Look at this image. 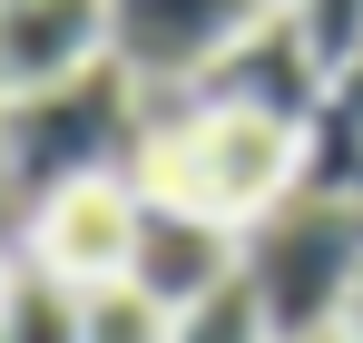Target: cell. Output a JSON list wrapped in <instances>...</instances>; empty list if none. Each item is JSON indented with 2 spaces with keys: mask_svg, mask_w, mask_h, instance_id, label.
Here are the masks:
<instances>
[{
  "mask_svg": "<svg viewBox=\"0 0 363 343\" xmlns=\"http://www.w3.org/2000/svg\"><path fill=\"white\" fill-rule=\"evenodd\" d=\"M138 196L216 216V226H255L295 196V128L255 108H216L196 89H147V147H138Z\"/></svg>",
  "mask_w": 363,
  "mask_h": 343,
  "instance_id": "1",
  "label": "cell"
},
{
  "mask_svg": "<svg viewBox=\"0 0 363 343\" xmlns=\"http://www.w3.org/2000/svg\"><path fill=\"white\" fill-rule=\"evenodd\" d=\"M0 147H10V216L50 206L89 176H138L147 147V89L118 59H89L79 79H50L30 99H0Z\"/></svg>",
  "mask_w": 363,
  "mask_h": 343,
  "instance_id": "2",
  "label": "cell"
},
{
  "mask_svg": "<svg viewBox=\"0 0 363 343\" xmlns=\"http://www.w3.org/2000/svg\"><path fill=\"white\" fill-rule=\"evenodd\" d=\"M363 275V196H314L295 186L275 216L245 226V294L275 343H334Z\"/></svg>",
  "mask_w": 363,
  "mask_h": 343,
  "instance_id": "3",
  "label": "cell"
},
{
  "mask_svg": "<svg viewBox=\"0 0 363 343\" xmlns=\"http://www.w3.org/2000/svg\"><path fill=\"white\" fill-rule=\"evenodd\" d=\"M265 20V0H108V59L138 89H196Z\"/></svg>",
  "mask_w": 363,
  "mask_h": 343,
  "instance_id": "4",
  "label": "cell"
},
{
  "mask_svg": "<svg viewBox=\"0 0 363 343\" xmlns=\"http://www.w3.org/2000/svg\"><path fill=\"white\" fill-rule=\"evenodd\" d=\"M138 176H89V186H60L50 206H30L20 216V255L30 265H50L60 285L99 294L128 275V245H138Z\"/></svg>",
  "mask_w": 363,
  "mask_h": 343,
  "instance_id": "5",
  "label": "cell"
},
{
  "mask_svg": "<svg viewBox=\"0 0 363 343\" xmlns=\"http://www.w3.org/2000/svg\"><path fill=\"white\" fill-rule=\"evenodd\" d=\"M245 275V235L216 216H186V206H138V245H128V285L157 294L167 314H196L206 294H226Z\"/></svg>",
  "mask_w": 363,
  "mask_h": 343,
  "instance_id": "6",
  "label": "cell"
},
{
  "mask_svg": "<svg viewBox=\"0 0 363 343\" xmlns=\"http://www.w3.org/2000/svg\"><path fill=\"white\" fill-rule=\"evenodd\" d=\"M324 79H334V69L304 50V30L285 20V10H265L236 50L196 79V99H216V108H255V118H275V128H295V137H304V118H314V99H324Z\"/></svg>",
  "mask_w": 363,
  "mask_h": 343,
  "instance_id": "7",
  "label": "cell"
},
{
  "mask_svg": "<svg viewBox=\"0 0 363 343\" xmlns=\"http://www.w3.org/2000/svg\"><path fill=\"white\" fill-rule=\"evenodd\" d=\"M108 59V0H0V99H30Z\"/></svg>",
  "mask_w": 363,
  "mask_h": 343,
  "instance_id": "8",
  "label": "cell"
},
{
  "mask_svg": "<svg viewBox=\"0 0 363 343\" xmlns=\"http://www.w3.org/2000/svg\"><path fill=\"white\" fill-rule=\"evenodd\" d=\"M295 186L314 196H363V59L324 79V99L295 137Z\"/></svg>",
  "mask_w": 363,
  "mask_h": 343,
  "instance_id": "9",
  "label": "cell"
},
{
  "mask_svg": "<svg viewBox=\"0 0 363 343\" xmlns=\"http://www.w3.org/2000/svg\"><path fill=\"white\" fill-rule=\"evenodd\" d=\"M79 314H89L79 285H60L30 255H10V275H0V343H79Z\"/></svg>",
  "mask_w": 363,
  "mask_h": 343,
  "instance_id": "10",
  "label": "cell"
},
{
  "mask_svg": "<svg viewBox=\"0 0 363 343\" xmlns=\"http://www.w3.org/2000/svg\"><path fill=\"white\" fill-rule=\"evenodd\" d=\"M79 343H177V314L118 275V285H99V294H89V314H79Z\"/></svg>",
  "mask_w": 363,
  "mask_h": 343,
  "instance_id": "11",
  "label": "cell"
},
{
  "mask_svg": "<svg viewBox=\"0 0 363 343\" xmlns=\"http://www.w3.org/2000/svg\"><path fill=\"white\" fill-rule=\"evenodd\" d=\"M285 20L304 30V50L324 69H354L363 59V0H285Z\"/></svg>",
  "mask_w": 363,
  "mask_h": 343,
  "instance_id": "12",
  "label": "cell"
},
{
  "mask_svg": "<svg viewBox=\"0 0 363 343\" xmlns=\"http://www.w3.org/2000/svg\"><path fill=\"white\" fill-rule=\"evenodd\" d=\"M177 343H275V334H265V314H255V294L236 275L226 294H206L196 314H177Z\"/></svg>",
  "mask_w": 363,
  "mask_h": 343,
  "instance_id": "13",
  "label": "cell"
},
{
  "mask_svg": "<svg viewBox=\"0 0 363 343\" xmlns=\"http://www.w3.org/2000/svg\"><path fill=\"white\" fill-rule=\"evenodd\" d=\"M334 343H363V275H354V304H344V334Z\"/></svg>",
  "mask_w": 363,
  "mask_h": 343,
  "instance_id": "14",
  "label": "cell"
},
{
  "mask_svg": "<svg viewBox=\"0 0 363 343\" xmlns=\"http://www.w3.org/2000/svg\"><path fill=\"white\" fill-rule=\"evenodd\" d=\"M0 216H10V147H0Z\"/></svg>",
  "mask_w": 363,
  "mask_h": 343,
  "instance_id": "15",
  "label": "cell"
},
{
  "mask_svg": "<svg viewBox=\"0 0 363 343\" xmlns=\"http://www.w3.org/2000/svg\"><path fill=\"white\" fill-rule=\"evenodd\" d=\"M0 275H10V245H0Z\"/></svg>",
  "mask_w": 363,
  "mask_h": 343,
  "instance_id": "16",
  "label": "cell"
},
{
  "mask_svg": "<svg viewBox=\"0 0 363 343\" xmlns=\"http://www.w3.org/2000/svg\"><path fill=\"white\" fill-rule=\"evenodd\" d=\"M265 10H285V0H265Z\"/></svg>",
  "mask_w": 363,
  "mask_h": 343,
  "instance_id": "17",
  "label": "cell"
}]
</instances>
